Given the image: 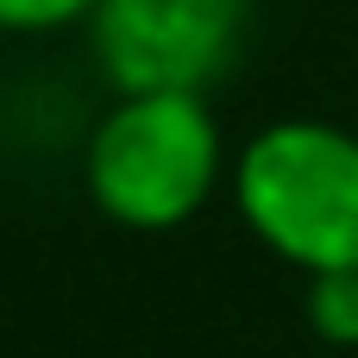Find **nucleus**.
Returning <instances> with one entry per match:
<instances>
[{"label":"nucleus","mask_w":358,"mask_h":358,"mask_svg":"<svg viewBox=\"0 0 358 358\" xmlns=\"http://www.w3.org/2000/svg\"><path fill=\"white\" fill-rule=\"evenodd\" d=\"M233 170L227 126L208 94L138 88L113 94L82 138V189L126 233L189 227Z\"/></svg>","instance_id":"nucleus-1"},{"label":"nucleus","mask_w":358,"mask_h":358,"mask_svg":"<svg viewBox=\"0 0 358 358\" xmlns=\"http://www.w3.org/2000/svg\"><path fill=\"white\" fill-rule=\"evenodd\" d=\"M233 214L289 271H358V132L340 120L283 113L233 145Z\"/></svg>","instance_id":"nucleus-2"},{"label":"nucleus","mask_w":358,"mask_h":358,"mask_svg":"<svg viewBox=\"0 0 358 358\" xmlns=\"http://www.w3.org/2000/svg\"><path fill=\"white\" fill-rule=\"evenodd\" d=\"M258 0H94L88 57L113 94L189 88L208 94L245 50Z\"/></svg>","instance_id":"nucleus-3"},{"label":"nucleus","mask_w":358,"mask_h":358,"mask_svg":"<svg viewBox=\"0 0 358 358\" xmlns=\"http://www.w3.org/2000/svg\"><path fill=\"white\" fill-rule=\"evenodd\" d=\"M302 315L315 327V340L327 346H358V271H327V277H308V296H302Z\"/></svg>","instance_id":"nucleus-4"},{"label":"nucleus","mask_w":358,"mask_h":358,"mask_svg":"<svg viewBox=\"0 0 358 358\" xmlns=\"http://www.w3.org/2000/svg\"><path fill=\"white\" fill-rule=\"evenodd\" d=\"M94 0H0V38H50L88 25Z\"/></svg>","instance_id":"nucleus-5"}]
</instances>
